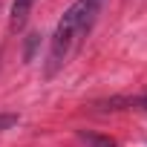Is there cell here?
Returning a JSON list of instances; mask_svg holds the SVG:
<instances>
[{
    "label": "cell",
    "mask_w": 147,
    "mask_h": 147,
    "mask_svg": "<svg viewBox=\"0 0 147 147\" xmlns=\"http://www.w3.org/2000/svg\"><path fill=\"white\" fill-rule=\"evenodd\" d=\"M38 3V0H15L12 3V18H9V26L12 29H20L23 23H26V18H29V12H32V6Z\"/></svg>",
    "instance_id": "2"
},
{
    "label": "cell",
    "mask_w": 147,
    "mask_h": 147,
    "mask_svg": "<svg viewBox=\"0 0 147 147\" xmlns=\"http://www.w3.org/2000/svg\"><path fill=\"white\" fill-rule=\"evenodd\" d=\"M104 3H107V0H75V3L63 12V18H61L58 26H55L52 43H49L46 78H52L55 72L66 63V58L72 55V49L90 35V29L95 26V20H98Z\"/></svg>",
    "instance_id": "1"
},
{
    "label": "cell",
    "mask_w": 147,
    "mask_h": 147,
    "mask_svg": "<svg viewBox=\"0 0 147 147\" xmlns=\"http://www.w3.org/2000/svg\"><path fill=\"white\" fill-rule=\"evenodd\" d=\"M15 124H18V115H12V113H3V115H0V133L9 130V127H15Z\"/></svg>",
    "instance_id": "4"
},
{
    "label": "cell",
    "mask_w": 147,
    "mask_h": 147,
    "mask_svg": "<svg viewBox=\"0 0 147 147\" xmlns=\"http://www.w3.org/2000/svg\"><path fill=\"white\" fill-rule=\"evenodd\" d=\"M75 136H78V141H81V144H87V147H118V144H115V138H110V136H101V133L78 130Z\"/></svg>",
    "instance_id": "3"
}]
</instances>
